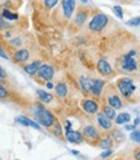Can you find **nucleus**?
<instances>
[{
  "instance_id": "f03ea898",
  "label": "nucleus",
  "mask_w": 140,
  "mask_h": 160,
  "mask_svg": "<svg viewBox=\"0 0 140 160\" xmlns=\"http://www.w3.org/2000/svg\"><path fill=\"white\" fill-rule=\"evenodd\" d=\"M138 68V61H136V52L132 50L127 52L121 59V69L124 72H134Z\"/></svg>"
},
{
  "instance_id": "bb28decb",
  "label": "nucleus",
  "mask_w": 140,
  "mask_h": 160,
  "mask_svg": "<svg viewBox=\"0 0 140 160\" xmlns=\"http://www.w3.org/2000/svg\"><path fill=\"white\" fill-rule=\"evenodd\" d=\"M8 97H9V92H8L7 87L0 83V99H7Z\"/></svg>"
},
{
  "instance_id": "20e7f679",
  "label": "nucleus",
  "mask_w": 140,
  "mask_h": 160,
  "mask_svg": "<svg viewBox=\"0 0 140 160\" xmlns=\"http://www.w3.org/2000/svg\"><path fill=\"white\" fill-rule=\"evenodd\" d=\"M108 22H109L108 16L104 14V13H99V14H96L95 17L90 21L88 29L92 30V31H101L108 25Z\"/></svg>"
},
{
  "instance_id": "e433bc0d",
  "label": "nucleus",
  "mask_w": 140,
  "mask_h": 160,
  "mask_svg": "<svg viewBox=\"0 0 140 160\" xmlns=\"http://www.w3.org/2000/svg\"><path fill=\"white\" fill-rule=\"evenodd\" d=\"M134 158H135V160H140V148L135 151V154H134Z\"/></svg>"
},
{
  "instance_id": "a878e982",
  "label": "nucleus",
  "mask_w": 140,
  "mask_h": 160,
  "mask_svg": "<svg viewBox=\"0 0 140 160\" xmlns=\"http://www.w3.org/2000/svg\"><path fill=\"white\" fill-rule=\"evenodd\" d=\"M112 135H113V139H115V141H123V138H124V135H123V133L121 132V130H118V129H114L113 132H112Z\"/></svg>"
},
{
  "instance_id": "a211bd4d",
  "label": "nucleus",
  "mask_w": 140,
  "mask_h": 160,
  "mask_svg": "<svg viewBox=\"0 0 140 160\" xmlns=\"http://www.w3.org/2000/svg\"><path fill=\"white\" fill-rule=\"evenodd\" d=\"M97 145H99L100 148H103V150H112V147H113V138L110 137V135H105V137L100 138Z\"/></svg>"
},
{
  "instance_id": "c756f323",
  "label": "nucleus",
  "mask_w": 140,
  "mask_h": 160,
  "mask_svg": "<svg viewBox=\"0 0 140 160\" xmlns=\"http://www.w3.org/2000/svg\"><path fill=\"white\" fill-rule=\"evenodd\" d=\"M134 142H136V143H139L140 145V130H134L131 133V137H130Z\"/></svg>"
},
{
  "instance_id": "6ab92c4d",
  "label": "nucleus",
  "mask_w": 140,
  "mask_h": 160,
  "mask_svg": "<svg viewBox=\"0 0 140 160\" xmlns=\"http://www.w3.org/2000/svg\"><path fill=\"white\" fill-rule=\"evenodd\" d=\"M54 91H56V95L58 98H61V99L66 98V95H68V86H66V83L58 82L56 86H54Z\"/></svg>"
},
{
  "instance_id": "0eeeda50",
  "label": "nucleus",
  "mask_w": 140,
  "mask_h": 160,
  "mask_svg": "<svg viewBox=\"0 0 140 160\" xmlns=\"http://www.w3.org/2000/svg\"><path fill=\"white\" fill-rule=\"evenodd\" d=\"M81 108L86 112L87 115H96L97 112H99V104L97 103L93 100V99H91V98H86V99H83L82 100V103H81Z\"/></svg>"
},
{
  "instance_id": "473e14b6",
  "label": "nucleus",
  "mask_w": 140,
  "mask_h": 160,
  "mask_svg": "<svg viewBox=\"0 0 140 160\" xmlns=\"http://www.w3.org/2000/svg\"><path fill=\"white\" fill-rule=\"evenodd\" d=\"M112 154H113V151H112V150H105V151H103V152L100 154V156L103 158V159H106V158L110 156Z\"/></svg>"
},
{
  "instance_id": "c9c22d12",
  "label": "nucleus",
  "mask_w": 140,
  "mask_h": 160,
  "mask_svg": "<svg viewBox=\"0 0 140 160\" xmlns=\"http://www.w3.org/2000/svg\"><path fill=\"white\" fill-rule=\"evenodd\" d=\"M124 129H126V130H132V132H134V129H136V126H135V125H126V126H124Z\"/></svg>"
},
{
  "instance_id": "b1692460",
  "label": "nucleus",
  "mask_w": 140,
  "mask_h": 160,
  "mask_svg": "<svg viewBox=\"0 0 140 160\" xmlns=\"http://www.w3.org/2000/svg\"><path fill=\"white\" fill-rule=\"evenodd\" d=\"M2 16L5 18V20H17L18 18V14H16V13H12L11 11H8V9H4Z\"/></svg>"
},
{
  "instance_id": "7c9ffc66",
  "label": "nucleus",
  "mask_w": 140,
  "mask_h": 160,
  "mask_svg": "<svg viewBox=\"0 0 140 160\" xmlns=\"http://www.w3.org/2000/svg\"><path fill=\"white\" fill-rule=\"evenodd\" d=\"M127 25L128 26H139L140 25V17H134L127 21Z\"/></svg>"
},
{
  "instance_id": "7ed1b4c3",
  "label": "nucleus",
  "mask_w": 140,
  "mask_h": 160,
  "mask_svg": "<svg viewBox=\"0 0 140 160\" xmlns=\"http://www.w3.org/2000/svg\"><path fill=\"white\" fill-rule=\"evenodd\" d=\"M117 86H118V90H119V92H121L122 97L127 98V99L131 98V95L134 94V91H135V85H134V82H132L131 78H127V77L118 79V82H117Z\"/></svg>"
},
{
  "instance_id": "412c9836",
  "label": "nucleus",
  "mask_w": 140,
  "mask_h": 160,
  "mask_svg": "<svg viewBox=\"0 0 140 160\" xmlns=\"http://www.w3.org/2000/svg\"><path fill=\"white\" fill-rule=\"evenodd\" d=\"M36 94H38L39 100H40L42 103H51V102L53 100V97H52V95H51L49 92L44 91V90H38Z\"/></svg>"
},
{
  "instance_id": "5701e85b",
  "label": "nucleus",
  "mask_w": 140,
  "mask_h": 160,
  "mask_svg": "<svg viewBox=\"0 0 140 160\" xmlns=\"http://www.w3.org/2000/svg\"><path fill=\"white\" fill-rule=\"evenodd\" d=\"M103 113L108 117V118H110V120H113V118H115V109L114 108H112L110 106H105L104 108H103Z\"/></svg>"
},
{
  "instance_id": "1a4fd4ad",
  "label": "nucleus",
  "mask_w": 140,
  "mask_h": 160,
  "mask_svg": "<svg viewBox=\"0 0 140 160\" xmlns=\"http://www.w3.org/2000/svg\"><path fill=\"white\" fill-rule=\"evenodd\" d=\"M61 7L62 12H64V17L70 18L75 9V0H61Z\"/></svg>"
},
{
  "instance_id": "dca6fc26",
  "label": "nucleus",
  "mask_w": 140,
  "mask_h": 160,
  "mask_svg": "<svg viewBox=\"0 0 140 160\" xmlns=\"http://www.w3.org/2000/svg\"><path fill=\"white\" fill-rule=\"evenodd\" d=\"M40 65H42V62L39 60H35V61L30 62V64H26V65L23 67V70H25L26 73L30 74V76H35L38 73L39 68H40Z\"/></svg>"
},
{
  "instance_id": "2eb2a0df",
  "label": "nucleus",
  "mask_w": 140,
  "mask_h": 160,
  "mask_svg": "<svg viewBox=\"0 0 140 160\" xmlns=\"http://www.w3.org/2000/svg\"><path fill=\"white\" fill-rule=\"evenodd\" d=\"M16 122H18V124H21V125H23V126H31V128H34V129H40V125H39L36 121H34V120H31V118H29V117H26V116H20V117H17L16 118Z\"/></svg>"
},
{
  "instance_id": "39448f33",
  "label": "nucleus",
  "mask_w": 140,
  "mask_h": 160,
  "mask_svg": "<svg viewBox=\"0 0 140 160\" xmlns=\"http://www.w3.org/2000/svg\"><path fill=\"white\" fill-rule=\"evenodd\" d=\"M82 134H83V138L87 142L96 143V142L100 141V133H99V130L93 125H86L83 128Z\"/></svg>"
},
{
  "instance_id": "9d476101",
  "label": "nucleus",
  "mask_w": 140,
  "mask_h": 160,
  "mask_svg": "<svg viewBox=\"0 0 140 160\" xmlns=\"http://www.w3.org/2000/svg\"><path fill=\"white\" fill-rule=\"evenodd\" d=\"M97 70L100 74L103 76H110L113 73V68L112 65L109 64L104 58H101L99 61H97Z\"/></svg>"
},
{
  "instance_id": "72a5a7b5",
  "label": "nucleus",
  "mask_w": 140,
  "mask_h": 160,
  "mask_svg": "<svg viewBox=\"0 0 140 160\" xmlns=\"http://www.w3.org/2000/svg\"><path fill=\"white\" fill-rule=\"evenodd\" d=\"M5 78H7V73H5V70L3 69V67L0 65V82L4 81Z\"/></svg>"
},
{
  "instance_id": "4be33fe9",
  "label": "nucleus",
  "mask_w": 140,
  "mask_h": 160,
  "mask_svg": "<svg viewBox=\"0 0 140 160\" xmlns=\"http://www.w3.org/2000/svg\"><path fill=\"white\" fill-rule=\"evenodd\" d=\"M130 120H131L130 113L122 112V113H119V115L115 116V124H117V125H123V124H127Z\"/></svg>"
},
{
  "instance_id": "6e6552de",
  "label": "nucleus",
  "mask_w": 140,
  "mask_h": 160,
  "mask_svg": "<svg viewBox=\"0 0 140 160\" xmlns=\"http://www.w3.org/2000/svg\"><path fill=\"white\" fill-rule=\"evenodd\" d=\"M65 138L68 142L74 143V145H78V143H82L84 141L83 134L81 132H77L73 129H69V128H65Z\"/></svg>"
},
{
  "instance_id": "ddd939ff",
  "label": "nucleus",
  "mask_w": 140,
  "mask_h": 160,
  "mask_svg": "<svg viewBox=\"0 0 140 160\" xmlns=\"http://www.w3.org/2000/svg\"><path fill=\"white\" fill-rule=\"evenodd\" d=\"M106 100H108V106H110L114 109H121L123 107V103L117 94H109L106 97Z\"/></svg>"
},
{
  "instance_id": "423d86ee",
  "label": "nucleus",
  "mask_w": 140,
  "mask_h": 160,
  "mask_svg": "<svg viewBox=\"0 0 140 160\" xmlns=\"http://www.w3.org/2000/svg\"><path fill=\"white\" fill-rule=\"evenodd\" d=\"M36 74L40 79H44V81L49 82V81H52V78L54 76V69L49 64H42Z\"/></svg>"
},
{
  "instance_id": "f257e3e1",
  "label": "nucleus",
  "mask_w": 140,
  "mask_h": 160,
  "mask_svg": "<svg viewBox=\"0 0 140 160\" xmlns=\"http://www.w3.org/2000/svg\"><path fill=\"white\" fill-rule=\"evenodd\" d=\"M33 113H34L36 122L44 128H51L56 124V117L53 116V113L51 111L44 108V106H42V104H35L34 109H33Z\"/></svg>"
},
{
  "instance_id": "f8f14e48",
  "label": "nucleus",
  "mask_w": 140,
  "mask_h": 160,
  "mask_svg": "<svg viewBox=\"0 0 140 160\" xmlns=\"http://www.w3.org/2000/svg\"><path fill=\"white\" fill-rule=\"evenodd\" d=\"M96 121H97V125H99L103 130L108 132V130H110V129H112V120H110V118H108L104 113H97V116H96Z\"/></svg>"
},
{
  "instance_id": "79ce46f5",
  "label": "nucleus",
  "mask_w": 140,
  "mask_h": 160,
  "mask_svg": "<svg viewBox=\"0 0 140 160\" xmlns=\"http://www.w3.org/2000/svg\"><path fill=\"white\" fill-rule=\"evenodd\" d=\"M82 2H83V3H86V2H87V0H82Z\"/></svg>"
},
{
  "instance_id": "393cba45",
  "label": "nucleus",
  "mask_w": 140,
  "mask_h": 160,
  "mask_svg": "<svg viewBox=\"0 0 140 160\" xmlns=\"http://www.w3.org/2000/svg\"><path fill=\"white\" fill-rule=\"evenodd\" d=\"M12 25L9 22H7V20L3 17L2 14H0V30H8V29H11Z\"/></svg>"
},
{
  "instance_id": "cd10ccee",
  "label": "nucleus",
  "mask_w": 140,
  "mask_h": 160,
  "mask_svg": "<svg viewBox=\"0 0 140 160\" xmlns=\"http://www.w3.org/2000/svg\"><path fill=\"white\" fill-rule=\"evenodd\" d=\"M9 44L12 47H21L22 46V39L20 37H16V38H13V39L9 41Z\"/></svg>"
},
{
  "instance_id": "a19ab883",
  "label": "nucleus",
  "mask_w": 140,
  "mask_h": 160,
  "mask_svg": "<svg viewBox=\"0 0 140 160\" xmlns=\"http://www.w3.org/2000/svg\"><path fill=\"white\" fill-rule=\"evenodd\" d=\"M139 122H140V120H139V118H136V120H135V122H134V125L136 126V125H139Z\"/></svg>"
},
{
  "instance_id": "4c0bfd02",
  "label": "nucleus",
  "mask_w": 140,
  "mask_h": 160,
  "mask_svg": "<svg viewBox=\"0 0 140 160\" xmlns=\"http://www.w3.org/2000/svg\"><path fill=\"white\" fill-rule=\"evenodd\" d=\"M0 56H2V58H4V59H8V56H7V53L2 50V48H0Z\"/></svg>"
},
{
  "instance_id": "c85d7f7f",
  "label": "nucleus",
  "mask_w": 140,
  "mask_h": 160,
  "mask_svg": "<svg viewBox=\"0 0 140 160\" xmlns=\"http://www.w3.org/2000/svg\"><path fill=\"white\" fill-rule=\"evenodd\" d=\"M57 2L58 0H43V4H44V7L47 8V9H51V8H53L57 4Z\"/></svg>"
},
{
  "instance_id": "aec40b11",
  "label": "nucleus",
  "mask_w": 140,
  "mask_h": 160,
  "mask_svg": "<svg viewBox=\"0 0 140 160\" xmlns=\"http://www.w3.org/2000/svg\"><path fill=\"white\" fill-rule=\"evenodd\" d=\"M86 20H87V12L86 11H78V13L75 14V18H74V23L77 26H83Z\"/></svg>"
},
{
  "instance_id": "58836bf2",
  "label": "nucleus",
  "mask_w": 140,
  "mask_h": 160,
  "mask_svg": "<svg viewBox=\"0 0 140 160\" xmlns=\"http://www.w3.org/2000/svg\"><path fill=\"white\" fill-rule=\"evenodd\" d=\"M45 86L48 87V89H54V85H53L51 81H49V82H47V85H45Z\"/></svg>"
},
{
  "instance_id": "f704fd0d",
  "label": "nucleus",
  "mask_w": 140,
  "mask_h": 160,
  "mask_svg": "<svg viewBox=\"0 0 140 160\" xmlns=\"http://www.w3.org/2000/svg\"><path fill=\"white\" fill-rule=\"evenodd\" d=\"M54 133H56L57 135L61 134V126H60L58 124H56V126H54Z\"/></svg>"
},
{
  "instance_id": "2f4dec72",
  "label": "nucleus",
  "mask_w": 140,
  "mask_h": 160,
  "mask_svg": "<svg viewBox=\"0 0 140 160\" xmlns=\"http://www.w3.org/2000/svg\"><path fill=\"white\" fill-rule=\"evenodd\" d=\"M113 11H114V13H115L117 16H118L119 18H122V17H123V11H122V8H121L119 5H115V7L113 8Z\"/></svg>"
},
{
  "instance_id": "9b49d317",
  "label": "nucleus",
  "mask_w": 140,
  "mask_h": 160,
  "mask_svg": "<svg viewBox=\"0 0 140 160\" xmlns=\"http://www.w3.org/2000/svg\"><path fill=\"white\" fill-rule=\"evenodd\" d=\"M104 85L105 82L103 81V79H100V78H95V79H92V82H91V94L92 95H95V97H100L101 92H103L104 90Z\"/></svg>"
},
{
  "instance_id": "f3484780",
  "label": "nucleus",
  "mask_w": 140,
  "mask_h": 160,
  "mask_svg": "<svg viewBox=\"0 0 140 160\" xmlns=\"http://www.w3.org/2000/svg\"><path fill=\"white\" fill-rule=\"evenodd\" d=\"M91 82H92V78H88V77H86V76H82L79 78L81 90L84 94H90V91H91Z\"/></svg>"
},
{
  "instance_id": "4468645a",
  "label": "nucleus",
  "mask_w": 140,
  "mask_h": 160,
  "mask_svg": "<svg viewBox=\"0 0 140 160\" xmlns=\"http://www.w3.org/2000/svg\"><path fill=\"white\" fill-rule=\"evenodd\" d=\"M30 58V52L26 48H20L13 53V60L16 62H25Z\"/></svg>"
},
{
  "instance_id": "ea45409f",
  "label": "nucleus",
  "mask_w": 140,
  "mask_h": 160,
  "mask_svg": "<svg viewBox=\"0 0 140 160\" xmlns=\"http://www.w3.org/2000/svg\"><path fill=\"white\" fill-rule=\"evenodd\" d=\"M4 37H5V38H12V33H11V31H7Z\"/></svg>"
}]
</instances>
